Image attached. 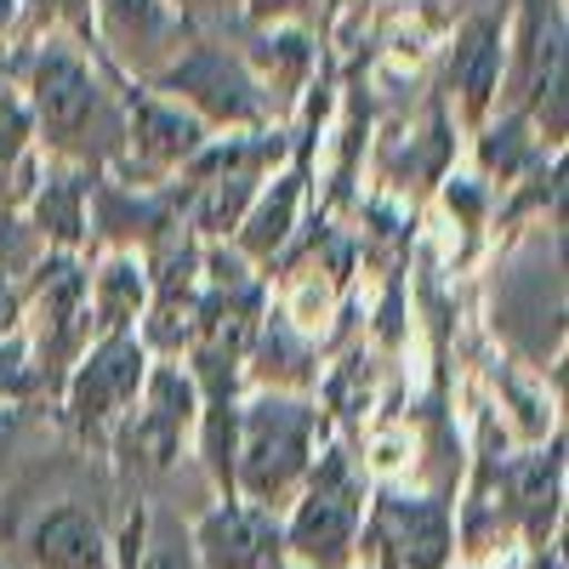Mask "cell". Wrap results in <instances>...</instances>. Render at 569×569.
Masks as SVG:
<instances>
[{
  "label": "cell",
  "mask_w": 569,
  "mask_h": 569,
  "mask_svg": "<svg viewBox=\"0 0 569 569\" xmlns=\"http://www.w3.org/2000/svg\"><path fill=\"white\" fill-rule=\"evenodd\" d=\"M142 376H149V348H142L137 330H120V337H98L74 376H69V421L80 433H103L114 427L137 393H142Z\"/></svg>",
  "instance_id": "4"
},
{
  "label": "cell",
  "mask_w": 569,
  "mask_h": 569,
  "mask_svg": "<svg viewBox=\"0 0 569 569\" xmlns=\"http://www.w3.org/2000/svg\"><path fill=\"white\" fill-rule=\"evenodd\" d=\"M98 12V34L103 46L137 74H160L182 58V40H188V23L177 12V0H91Z\"/></svg>",
  "instance_id": "5"
},
{
  "label": "cell",
  "mask_w": 569,
  "mask_h": 569,
  "mask_svg": "<svg viewBox=\"0 0 569 569\" xmlns=\"http://www.w3.org/2000/svg\"><path fill=\"white\" fill-rule=\"evenodd\" d=\"M206 126L188 114L182 103L160 98V91H149V98H137L131 91V149L142 154V166L154 171H171V166H194V154L206 149Z\"/></svg>",
  "instance_id": "9"
},
{
  "label": "cell",
  "mask_w": 569,
  "mask_h": 569,
  "mask_svg": "<svg viewBox=\"0 0 569 569\" xmlns=\"http://www.w3.org/2000/svg\"><path fill=\"white\" fill-rule=\"evenodd\" d=\"M279 569H297V563H279Z\"/></svg>",
  "instance_id": "23"
},
{
  "label": "cell",
  "mask_w": 569,
  "mask_h": 569,
  "mask_svg": "<svg viewBox=\"0 0 569 569\" xmlns=\"http://www.w3.org/2000/svg\"><path fill=\"white\" fill-rule=\"evenodd\" d=\"M154 86L200 126H262L273 114V98L257 86V69L217 52V46H182V58L160 69Z\"/></svg>",
  "instance_id": "3"
},
{
  "label": "cell",
  "mask_w": 569,
  "mask_h": 569,
  "mask_svg": "<svg viewBox=\"0 0 569 569\" xmlns=\"http://www.w3.org/2000/svg\"><path fill=\"white\" fill-rule=\"evenodd\" d=\"M114 569H200L194 536L177 518H142L131 512V525L114 547Z\"/></svg>",
  "instance_id": "14"
},
{
  "label": "cell",
  "mask_w": 569,
  "mask_h": 569,
  "mask_svg": "<svg viewBox=\"0 0 569 569\" xmlns=\"http://www.w3.org/2000/svg\"><path fill=\"white\" fill-rule=\"evenodd\" d=\"M29 547H34L40 569H114V547H109L103 525L86 507H74V501L40 512Z\"/></svg>",
  "instance_id": "10"
},
{
  "label": "cell",
  "mask_w": 569,
  "mask_h": 569,
  "mask_svg": "<svg viewBox=\"0 0 569 569\" xmlns=\"http://www.w3.org/2000/svg\"><path fill=\"white\" fill-rule=\"evenodd\" d=\"M501 58H507V52H501V29H496L490 18H479V23L461 29L456 58H450V86L461 91L467 120H479V114L490 109L496 86H501Z\"/></svg>",
  "instance_id": "12"
},
{
  "label": "cell",
  "mask_w": 569,
  "mask_h": 569,
  "mask_svg": "<svg viewBox=\"0 0 569 569\" xmlns=\"http://www.w3.org/2000/svg\"><path fill=\"white\" fill-rule=\"evenodd\" d=\"M86 308H91L103 337H120V330H131V319H142V308H149V273L131 257H109L98 279H86Z\"/></svg>",
  "instance_id": "15"
},
{
  "label": "cell",
  "mask_w": 569,
  "mask_h": 569,
  "mask_svg": "<svg viewBox=\"0 0 569 569\" xmlns=\"http://www.w3.org/2000/svg\"><path fill=\"white\" fill-rule=\"evenodd\" d=\"M313 439H319V410L291 393H257L246 410H233V456H228V485L240 501L273 512L291 501L308 472H313Z\"/></svg>",
  "instance_id": "1"
},
{
  "label": "cell",
  "mask_w": 569,
  "mask_h": 569,
  "mask_svg": "<svg viewBox=\"0 0 569 569\" xmlns=\"http://www.w3.org/2000/svg\"><path fill=\"white\" fill-rule=\"evenodd\" d=\"M359 518H365V490L342 450H325L302 485V501L284 530V552L297 569H342L359 547Z\"/></svg>",
  "instance_id": "2"
},
{
  "label": "cell",
  "mask_w": 569,
  "mask_h": 569,
  "mask_svg": "<svg viewBox=\"0 0 569 569\" xmlns=\"http://www.w3.org/2000/svg\"><path fill=\"white\" fill-rule=\"evenodd\" d=\"M29 98H34L40 131L52 137L58 149H69V142L86 137V126L98 120L103 86H98V74L86 69L80 52H69V46H46V52L34 58V74H29Z\"/></svg>",
  "instance_id": "6"
},
{
  "label": "cell",
  "mask_w": 569,
  "mask_h": 569,
  "mask_svg": "<svg viewBox=\"0 0 569 569\" xmlns=\"http://www.w3.org/2000/svg\"><path fill=\"white\" fill-rule=\"evenodd\" d=\"M34 217H40V233H52L58 246H74V233L86 228V217H80V182H74V177L46 182Z\"/></svg>",
  "instance_id": "17"
},
{
  "label": "cell",
  "mask_w": 569,
  "mask_h": 569,
  "mask_svg": "<svg viewBox=\"0 0 569 569\" xmlns=\"http://www.w3.org/2000/svg\"><path fill=\"white\" fill-rule=\"evenodd\" d=\"M246 12L257 23H291V18L308 12V0H246Z\"/></svg>",
  "instance_id": "18"
},
{
  "label": "cell",
  "mask_w": 569,
  "mask_h": 569,
  "mask_svg": "<svg viewBox=\"0 0 569 569\" xmlns=\"http://www.w3.org/2000/svg\"><path fill=\"white\" fill-rule=\"evenodd\" d=\"M23 330V297H18V284L0 273V337H18Z\"/></svg>",
  "instance_id": "19"
},
{
  "label": "cell",
  "mask_w": 569,
  "mask_h": 569,
  "mask_svg": "<svg viewBox=\"0 0 569 569\" xmlns=\"http://www.w3.org/2000/svg\"><path fill=\"white\" fill-rule=\"evenodd\" d=\"M12 12H18V0H0V29L12 23Z\"/></svg>",
  "instance_id": "22"
},
{
  "label": "cell",
  "mask_w": 569,
  "mask_h": 569,
  "mask_svg": "<svg viewBox=\"0 0 569 569\" xmlns=\"http://www.w3.org/2000/svg\"><path fill=\"white\" fill-rule=\"evenodd\" d=\"M297 211H302V171H284V177H273V188H257V200L240 222V251L273 257L297 233Z\"/></svg>",
  "instance_id": "13"
},
{
  "label": "cell",
  "mask_w": 569,
  "mask_h": 569,
  "mask_svg": "<svg viewBox=\"0 0 569 569\" xmlns=\"http://www.w3.org/2000/svg\"><path fill=\"white\" fill-rule=\"evenodd\" d=\"M188 536H194L200 569H279L273 512H262V507H251V501H222V507H211Z\"/></svg>",
  "instance_id": "8"
},
{
  "label": "cell",
  "mask_w": 569,
  "mask_h": 569,
  "mask_svg": "<svg viewBox=\"0 0 569 569\" xmlns=\"http://www.w3.org/2000/svg\"><path fill=\"white\" fill-rule=\"evenodd\" d=\"M12 433H18V405H0V450H7Z\"/></svg>",
  "instance_id": "21"
},
{
  "label": "cell",
  "mask_w": 569,
  "mask_h": 569,
  "mask_svg": "<svg viewBox=\"0 0 569 569\" xmlns=\"http://www.w3.org/2000/svg\"><path fill=\"white\" fill-rule=\"evenodd\" d=\"M194 421H200V393H194V382H188L182 370L160 365V370L142 376L137 416L126 421L120 445H126V450H137L149 467H166V461L182 450V433H188Z\"/></svg>",
  "instance_id": "7"
},
{
  "label": "cell",
  "mask_w": 569,
  "mask_h": 569,
  "mask_svg": "<svg viewBox=\"0 0 569 569\" xmlns=\"http://www.w3.org/2000/svg\"><path fill=\"white\" fill-rule=\"evenodd\" d=\"M382 541L399 552L405 569H439L445 563V547H450V518L439 501H410V496H393L382 501Z\"/></svg>",
  "instance_id": "11"
},
{
  "label": "cell",
  "mask_w": 569,
  "mask_h": 569,
  "mask_svg": "<svg viewBox=\"0 0 569 569\" xmlns=\"http://www.w3.org/2000/svg\"><path fill=\"white\" fill-rule=\"evenodd\" d=\"M46 18H58V23H74V29H86V23H91V0H46Z\"/></svg>",
  "instance_id": "20"
},
{
  "label": "cell",
  "mask_w": 569,
  "mask_h": 569,
  "mask_svg": "<svg viewBox=\"0 0 569 569\" xmlns=\"http://www.w3.org/2000/svg\"><path fill=\"white\" fill-rule=\"evenodd\" d=\"M512 507L530 518V530L541 536L552 525V512H558V450L547 456H530V461H518L512 467Z\"/></svg>",
  "instance_id": "16"
}]
</instances>
